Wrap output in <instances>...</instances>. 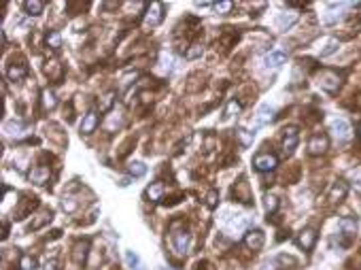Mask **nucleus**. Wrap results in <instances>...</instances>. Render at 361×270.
Segmentation results:
<instances>
[{"instance_id":"obj_17","label":"nucleus","mask_w":361,"mask_h":270,"mask_svg":"<svg viewBox=\"0 0 361 270\" xmlns=\"http://www.w3.org/2000/svg\"><path fill=\"white\" fill-rule=\"evenodd\" d=\"M164 192H166L164 183L155 181V183H151V185L147 187L144 196H147V200H151V202H162V200H164Z\"/></svg>"},{"instance_id":"obj_23","label":"nucleus","mask_w":361,"mask_h":270,"mask_svg":"<svg viewBox=\"0 0 361 270\" xmlns=\"http://www.w3.org/2000/svg\"><path fill=\"white\" fill-rule=\"evenodd\" d=\"M274 119V107L270 105H261L259 111H257V126H263V124H270Z\"/></svg>"},{"instance_id":"obj_46","label":"nucleus","mask_w":361,"mask_h":270,"mask_svg":"<svg viewBox=\"0 0 361 270\" xmlns=\"http://www.w3.org/2000/svg\"><path fill=\"white\" fill-rule=\"evenodd\" d=\"M359 136H361V128H359Z\"/></svg>"},{"instance_id":"obj_31","label":"nucleus","mask_w":361,"mask_h":270,"mask_svg":"<svg viewBox=\"0 0 361 270\" xmlns=\"http://www.w3.org/2000/svg\"><path fill=\"white\" fill-rule=\"evenodd\" d=\"M240 109H242V105H240L238 100H230V102H228V107H226V111H223V119L234 117L236 113H240Z\"/></svg>"},{"instance_id":"obj_19","label":"nucleus","mask_w":361,"mask_h":270,"mask_svg":"<svg viewBox=\"0 0 361 270\" xmlns=\"http://www.w3.org/2000/svg\"><path fill=\"white\" fill-rule=\"evenodd\" d=\"M51 219H53V211H51V209H43V211L36 215V219H32V221H30L28 230H41L45 224H49Z\"/></svg>"},{"instance_id":"obj_9","label":"nucleus","mask_w":361,"mask_h":270,"mask_svg":"<svg viewBox=\"0 0 361 270\" xmlns=\"http://www.w3.org/2000/svg\"><path fill=\"white\" fill-rule=\"evenodd\" d=\"M234 198H236V200H240V202H244V204H253L251 187H248V183H246L244 177L234 185Z\"/></svg>"},{"instance_id":"obj_40","label":"nucleus","mask_w":361,"mask_h":270,"mask_svg":"<svg viewBox=\"0 0 361 270\" xmlns=\"http://www.w3.org/2000/svg\"><path fill=\"white\" fill-rule=\"evenodd\" d=\"M232 6H234V2H230V0H226V2H217V4H213V9H215L217 13L226 15V13H230V11H232Z\"/></svg>"},{"instance_id":"obj_5","label":"nucleus","mask_w":361,"mask_h":270,"mask_svg":"<svg viewBox=\"0 0 361 270\" xmlns=\"http://www.w3.org/2000/svg\"><path fill=\"white\" fill-rule=\"evenodd\" d=\"M172 247H174V251L179 253V256H185V253L189 251V247H191V234L187 232V230H179V232L172 234Z\"/></svg>"},{"instance_id":"obj_3","label":"nucleus","mask_w":361,"mask_h":270,"mask_svg":"<svg viewBox=\"0 0 361 270\" xmlns=\"http://www.w3.org/2000/svg\"><path fill=\"white\" fill-rule=\"evenodd\" d=\"M164 9L166 6L162 2H153L147 9V13H144V26L147 28H155L159 26V23L164 21Z\"/></svg>"},{"instance_id":"obj_38","label":"nucleus","mask_w":361,"mask_h":270,"mask_svg":"<svg viewBox=\"0 0 361 270\" xmlns=\"http://www.w3.org/2000/svg\"><path fill=\"white\" fill-rule=\"evenodd\" d=\"M62 206H64V211H66V213H72V211H75L77 206H79V202H77L75 196H64Z\"/></svg>"},{"instance_id":"obj_12","label":"nucleus","mask_w":361,"mask_h":270,"mask_svg":"<svg viewBox=\"0 0 361 270\" xmlns=\"http://www.w3.org/2000/svg\"><path fill=\"white\" fill-rule=\"evenodd\" d=\"M285 60H287V53L280 51V49H274V51L263 55V66L266 68H280L285 64Z\"/></svg>"},{"instance_id":"obj_27","label":"nucleus","mask_w":361,"mask_h":270,"mask_svg":"<svg viewBox=\"0 0 361 270\" xmlns=\"http://www.w3.org/2000/svg\"><path fill=\"white\" fill-rule=\"evenodd\" d=\"M23 9H26L28 15H32V17H36V15H41L43 9H45V2H41V0H28V2H23Z\"/></svg>"},{"instance_id":"obj_2","label":"nucleus","mask_w":361,"mask_h":270,"mask_svg":"<svg viewBox=\"0 0 361 270\" xmlns=\"http://www.w3.org/2000/svg\"><path fill=\"white\" fill-rule=\"evenodd\" d=\"M278 166V157L274 153H257L253 157V168L257 172H272Z\"/></svg>"},{"instance_id":"obj_42","label":"nucleus","mask_w":361,"mask_h":270,"mask_svg":"<svg viewBox=\"0 0 361 270\" xmlns=\"http://www.w3.org/2000/svg\"><path fill=\"white\" fill-rule=\"evenodd\" d=\"M43 270H60V264H58V260H51V262H47L45 268Z\"/></svg>"},{"instance_id":"obj_7","label":"nucleus","mask_w":361,"mask_h":270,"mask_svg":"<svg viewBox=\"0 0 361 270\" xmlns=\"http://www.w3.org/2000/svg\"><path fill=\"white\" fill-rule=\"evenodd\" d=\"M327 149H330V138L325 134H315L310 140H308V153L310 155H323Z\"/></svg>"},{"instance_id":"obj_44","label":"nucleus","mask_w":361,"mask_h":270,"mask_svg":"<svg viewBox=\"0 0 361 270\" xmlns=\"http://www.w3.org/2000/svg\"><path fill=\"white\" fill-rule=\"evenodd\" d=\"M6 236H9V224H6V221H4V228H2V238H6Z\"/></svg>"},{"instance_id":"obj_25","label":"nucleus","mask_w":361,"mask_h":270,"mask_svg":"<svg viewBox=\"0 0 361 270\" xmlns=\"http://www.w3.org/2000/svg\"><path fill=\"white\" fill-rule=\"evenodd\" d=\"M41 102H43V109H45V111H53L55 107H58V98H55V92L45 90V92L41 94Z\"/></svg>"},{"instance_id":"obj_18","label":"nucleus","mask_w":361,"mask_h":270,"mask_svg":"<svg viewBox=\"0 0 361 270\" xmlns=\"http://www.w3.org/2000/svg\"><path fill=\"white\" fill-rule=\"evenodd\" d=\"M28 75V66L19 62V64H11L6 68V77H9V81H23Z\"/></svg>"},{"instance_id":"obj_24","label":"nucleus","mask_w":361,"mask_h":270,"mask_svg":"<svg viewBox=\"0 0 361 270\" xmlns=\"http://www.w3.org/2000/svg\"><path fill=\"white\" fill-rule=\"evenodd\" d=\"M125 264H127V268L130 270H142L144 266H142V260H140V256L136 251H132V249H127L125 253Z\"/></svg>"},{"instance_id":"obj_26","label":"nucleus","mask_w":361,"mask_h":270,"mask_svg":"<svg viewBox=\"0 0 361 270\" xmlns=\"http://www.w3.org/2000/svg\"><path fill=\"white\" fill-rule=\"evenodd\" d=\"M115 98H117V94L115 92H107L104 96L98 100V107H100V113H107V111L113 109L115 105Z\"/></svg>"},{"instance_id":"obj_6","label":"nucleus","mask_w":361,"mask_h":270,"mask_svg":"<svg viewBox=\"0 0 361 270\" xmlns=\"http://www.w3.org/2000/svg\"><path fill=\"white\" fill-rule=\"evenodd\" d=\"M263 243H266V236H263L261 230H246L244 234V247L251 249V251H259L263 247Z\"/></svg>"},{"instance_id":"obj_11","label":"nucleus","mask_w":361,"mask_h":270,"mask_svg":"<svg viewBox=\"0 0 361 270\" xmlns=\"http://www.w3.org/2000/svg\"><path fill=\"white\" fill-rule=\"evenodd\" d=\"M332 132L338 140H349L351 138V124L347 119H334L332 122Z\"/></svg>"},{"instance_id":"obj_14","label":"nucleus","mask_w":361,"mask_h":270,"mask_svg":"<svg viewBox=\"0 0 361 270\" xmlns=\"http://www.w3.org/2000/svg\"><path fill=\"white\" fill-rule=\"evenodd\" d=\"M49 177H51V170L47 168V166H34V168L28 172V179L36 185H45L47 181H49Z\"/></svg>"},{"instance_id":"obj_16","label":"nucleus","mask_w":361,"mask_h":270,"mask_svg":"<svg viewBox=\"0 0 361 270\" xmlns=\"http://www.w3.org/2000/svg\"><path fill=\"white\" fill-rule=\"evenodd\" d=\"M315 243H317V232L312 228L302 230V232L298 234V245L304 251H310L312 247H315Z\"/></svg>"},{"instance_id":"obj_15","label":"nucleus","mask_w":361,"mask_h":270,"mask_svg":"<svg viewBox=\"0 0 361 270\" xmlns=\"http://www.w3.org/2000/svg\"><path fill=\"white\" fill-rule=\"evenodd\" d=\"M98 124H100V117L96 111H90L85 117H83V124H81V134L83 136H90V134L96 132V128H98Z\"/></svg>"},{"instance_id":"obj_22","label":"nucleus","mask_w":361,"mask_h":270,"mask_svg":"<svg viewBox=\"0 0 361 270\" xmlns=\"http://www.w3.org/2000/svg\"><path fill=\"white\" fill-rule=\"evenodd\" d=\"M298 21V13H283L276 17V28L278 30H289L293 23Z\"/></svg>"},{"instance_id":"obj_45","label":"nucleus","mask_w":361,"mask_h":270,"mask_svg":"<svg viewBox=\"0 0 361 270\" xmlns=\"http://www.w3.org/2000/svg\"><path fill=\"white\" fill-rule=\"evenodd\" d=\"M115 6H119V2H107L104 4V9H115Z\"/></svg>"},{"instance_id":"obj_8","label":"nucleus","mask_w":361,"mask_h":270,"mask_svg":"<svg viewBox=\"0 0 361 270\" xmlns=\"http://www.w3.org/2000/svg\"><path fill=\"white\" fill-rule=\"evenodd\" d=\"M298 140H300L298 128H295V126H289V128L285 130V136H283V149H285V153H293L295 147H298Z\"/></svg>"},{"instance_id":"obj_36","label":"nucleus","mask_w":361,"mask_h":270,"mask_svg":"<svg viewBox=\"0 0 361 270\" xmlns=\"http://www.w3.org/2000/svg\"><path fill=\"white\" fill-rule=\"evenodd\" d=\"M263 204H266V211L268 213H274L278 209V198L274 194H268L266 198H263Z\"/></svg>"},{"instance_id":"obj_34","label":"nucleus","mask_w":361,"mask_h":270,"mask_svg":"<svg viewBox=\"0 0 361 270\" xmlns=\"http://www.w3.org/2000/svg\"><path fill=\"white\" fill-rule=\"evenodd\" d=\"M202 53H204V47L200 45V43H194V45H191L189 49L185 51V58H187V60H196V58H200Z\"/></svg>"},{"instance_id":"obj_30","label":"nucleus","mask_w":361,"mask_h":270,"mask_svg":"<svg viewBox=\"0 0 361 270\" xmlns=\"http://www.w3.org/2000/svg\"><path fill=\"white\" fill-rule=\"evenodd\" d=\"M36 198H26V202H23L21 209H17V219H23L30 213V209H36Z\"/></svg>"},{"instance_id":"obj_33","label":"nucleus","mask_w":361,"mask_h":270,"mask_svg":"<svg viewBox=\"0 0 361 270\" xmlns=\"http://www.w3.org/2000/svg\"><path fill=\"white\" fill-rule=\"evenodd\" d=\"M127 172H130L132 177H142V174L147 172V166H144L142 162H130V166H127Z\"/></svg>"},{"instance_id":"obj_37","label":"nucleus","mask_w":361,"mask_h":270,"mask_svg":"<svg viewBox=\"0 0 361 270\" xmlns=\"http://www.w3.org/2000/svg\"><path fill=\"white\" fill-rule=\"evenodd\" d=\"M238 136H240V140H242V145L244 147H248L253 142V138H255V132H248V130H244V128H238Z\"/></svg>"},{"instance_id":"obj_4","label":"nucleus","mask_w":361,"mask_h":270,"mask_svg":"<svg viewBox=\"0 0 361 270\" xmlns=\"http://www.w3.org/2000/svg\"><path fill=\"white\" fill-rule=\"evenodd\" d=\"M349 9V4L347 2H340V4H330V9H327L323 13V23H327V26H334V23H338L342 21L344 17H347V11Z\"/></svg>"},{"instance_id":"obj_43","label":"nucleus","mask_w":361,"mask_h":270,"mask_svg":"<svg viewBox=\"0 0 361 270\" xmlns=\"http://www.w3.org/2000/svg\"><path fill=\"white\" fill-rule=\"evenodd\" d=\"M355 109L361 111V94H357V96H355Z\"/></svg>"},{"instance_id":"obj_13","label":"nucleus","mask_w":361,"mask_h":270,"mask_svg":"<svg viewBox=\"0 0 361 270\" xmlns=\"http://www.w3.org/2000/svg\"><path fill=\"white\" fill-rule=\"evenodd\" d=\"M347 194H349V185L344 183V181H336V183L332 185V189H330V194H327V200H330L332 204L342 202L344 198H347Z\"/></svg>"},{"instance_id":"obj_21","label":"nucleus","mask_w":361,"mask_h":270,"mask_svg":"<svg viewBox=\"0 0 361 270\" xmlns=\"http://www.w3.org/2000/svg\"><path fill=\"white\" fill-rule=\"evenodd\" d=\"M340 232L344 234V236H355L357 234V219L355 217H342L340 219Z\"/></svg>"},{"instance_id":"obj_1","label":"nucleus","mask_w":361,"mask_h":270,"mask_svg":"<svg viewBox=\"0 0 361 270\" xmlns=\"http://www.w3.org/2000/svg\"><path fill=\"white\" fill-rule=\"evenodd\" d=\"M319 85H321V90H325V92H330V94H336L340 90V85H342V77L336 73V70H321V75H319Z\"/></svg>"},{"instance_id":"obj_28","label":"nucleus","mask_w":361,"mask_h":270,"mask_svg":"<svg viewBox=\"0 0 361 270\" xmlns=\"http://www.w3.org/2000/svg\"><path fill=\"white\" fill-rule=\"evenodd\" d=\"M45 41H47V47H51L53 51H58L62 47V34L58 32V30H51V32H47Z\"/></svg>"},{"instance_id":"obj_29","label":"nucleus","mask_w":361,"mask_h":270,"mask_svg":"<svg viewBox=\"0 0 361 270\" xmlns=\"http://www.w3.org/2000/svg\"><path fill=\"white\" fill-rule=\"evenodd\" d=\"M4 132L6 134H13V136H19V134L23 132V124L21 122H4Z\"/></svg>"},{"instance_id":"obj_20","label":"nucleus","mask_w":361,"mask_h":270,"mask_svg":"<svg viewBox=\"0 0 361 270\" xmlns=\"http://www.w3.org/2000/svg\"><path fill=\"white\" fill-rule=\"evenodd\" d=\"M45 75L49 77V79H53L55 83H60L62 81V77H64V68H62V64L60 62H47L45 64Z\"/></svg>"},{"instance_id":"obj_32","label":"nucleus","mask_w":361,"mask_h":270,"mask_svg":"<svg viewBox=\"0 0 361 270\" xmlns=\"http://www.w3.org/2000/svg\"><path fill=\"white\" fill-rule=\"evenodd\" d=\"M338 47H340V43L336 41V38H330V41L325 43V47H323V49H321V58H327V55L336 53V51H338Z\"/></svg>"},{"instance_id":"obj_10","label":"nucleus","mask_w":361,"mask_h":270,"mask_svg":"<svg viewBox=\"0 0 361 270\" xmlns=\"http://www.w3.org/2000/svg\"><path fill=\"white\" fill-rule=\"evenodd\" d=\"M87 253H90V241H77L75 247H72V260H75V264L83 266L87 262Z\"/></svg>"},{"instance_id":"obj_39","label":"nucleus","mask_w":361,"mask_h":270,"mask_svg":"<svg viewBox=\"0 0 361 270\" xmlns=\"http://www.w3.org/2000/svg\"><path fill=\"white\" fill-rule=\"evenodd\" d=\"M217 204H219V192H217V189H211V192L206 194V206L208 209H217Z\"/></svg>"},{"instance_id":"obj_41","label":"nucleus","mask_w":361,"mask_h":270,"mask_svg":"<svg viewBox=\"0 0 361 270\" xmlns=\"http://www.w3.org/2000/svg\"><path fill=\"white\" fill-rule=\"evenodd\" d=\"M353 187H355L357 194H361V172H355V174H353Z\"/></svg>"},{"instance_id":"obj_35","label":"nucleus","mask_w":361,"mask_h":270,"mask_svg":"<svg viewBox=\"0 0 361 270\" xmlns=\"http://www.w3.org/2000/svg\"><path fill=\"white\" fill-rule=\"evenodd\" d=\"M36 268V260L32 256H21L19 258V270H34Z\"/></svg>"}]
</instances>
